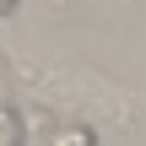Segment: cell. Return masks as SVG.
<instances>
[{
    "mask_svg": "<svg viewBox=\"0 0 146 146\" xmlns=\"http://www.w3.org/2000/svg\"><path fill=\"white\" fill-rule=\"evenodd\" d=\"M11 11H16V0H0V16H11Z\"/></svg>",
    "mask_w": 146,
    "mask_h": 146,
    "instance_id": "3957f363",
    "label": "cell"
},
{
    "mask_svg": "<svg viewBox=\"0 0 146 146\" xmlns=\"http://www.w3.org/2000/svg\"><path fill=\"white\" fill-rule=\"evenodd\" d=\"M0 146H22V114L11 103H0Z\"/></svg>",
    "mask_w": 146,
    "mask_h": 146,
    "instance_id": "7a4b0ae2",
    "label": "cell"
},
{
    "mask_svg": "<svg viewBox=\"0 0 146 146\" xmlns=\"http://www.w3.org/2000/svg\"><path fill=\"white\" fill-rule=\"evenodd\" d=\"M43 146H98V135H92V125H54L49 135H43Z\"/></svg>",
    "mask_w": 146,
    "mask_h": 146,
    "instance_id": "6da1fadb",
    "label": "cell"
}]
</instances>
